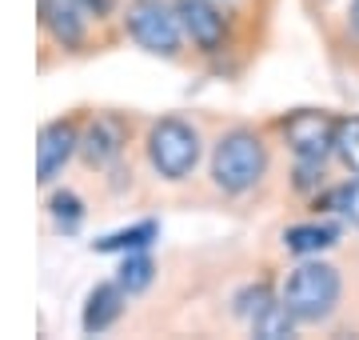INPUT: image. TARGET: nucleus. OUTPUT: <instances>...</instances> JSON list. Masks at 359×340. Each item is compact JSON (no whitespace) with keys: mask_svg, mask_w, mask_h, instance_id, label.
I'll list each match as a JSON object with an SVG mask.
<instances>
[{"mask_svg":"<svg viewBox=\"0 0 359 340\" xmlns=\"http://www.w3.org/2000/svg\"><path fill=\"white\" fill-rule=\"evenodd\" d=\"M48 212H52V221L60 224L65 233H72V228L84 221V209H80V200L72 197V192H56V197L48 200Z\"/></svg>","mask_w":359,"mask_h":340,"instance_id":"nucleus-16","label":"nucleus"},{"mask_svg":"<svg viewBox=\"0 0 359 340\" xmlns=\"http://www.w3.org/2000/svg\"><path fill=\"white\" fill-rule=\"evenodd\" d=\"M292 328H295V316L287 313V304H271V308H264V313L252 320V332L264 340H283V336H292Z\"/></svg>","mask_w":359,"mask_h":340,"instance_id":"nucleus-13","label":"nucleus"},{"mask_svg":"<svg viewBox=\"0 0 359 340\" xmlns=\"http://www.w3.org/2000/svg\"><path fill=\"white\" fill-rule=\"evenodd\" d=\"M84 8H88L92 16H108L116 8V0H84Z\"/></svg>","mask_w":359,"mask_h":340,"instance_id":"nucleus-19","label":"nucleus"},{"mask_svg":"<svg viewBox=\"0 0 359 340\" xmlns=\"http://www.w3.org/2000/svg\"><path fill=\"white\" fill-rule=\"evenodd\" d=\"M124 285L120 280H104V285H96L88 292V304H84V332H104V328H112L116 325V316L124 313Z\"/></svg>","mask_w":359,"mask_h":340,"instance_id":"nucleus-9","label":"nucleus"},{"mask_svg":"<svg viewBox=\"0 0 359 340\" xmlns=\"http://www.w3.org/2000/svg\"><path fill=\"white\" fill-rule=\"evenodd\" d=\"M335 204H339V209H344L347 216H351V221L359 224V181H355V184H347L344 192L335 197Z\"/></svg>","mask_w":359,"mask_h":340,"instance_id":"nucleus-18","label":"nucleus"},{"mask_svg":"<svg viewBox=\"0 0 359 340\" xmlns=\"http://www.w3.org/2000/svg\"><path fill=\"white\" fill-rule=\"evenodd\" d=\"M80 152H84V160H88L92 169L112 164V160L124 152V132H120V124H116L112 117H100L84 136H80Z\"/></svg>","mask_w":359,"mask_h":340,"instance_id":"nucleus-10","label":"nucleus"},{"mask_svg":"<svg viewBox=\"0 0 359 340\" xmlns=\"http://www.w3.org/2000/svg\"><path fill=\"white\" fill-rule=\"evenodd\" d=\"M88 8L84 0H40V25L52 32L56 44L65 48H80L84 44V32H88Z\"/></svg>","mask_w":359,"mask_h":340,"instance_id":"nucleus-8","label":"nucleus"},{"mask_svg":"<svg viewBox=\"0 0 359 340\" xmlns=\"http://www.w3.org/2000/svg\"><path fill=\"white\" fill-rule=\"evenodd\" d=\"M351 28H355V32H359V0H355V4H351Z\"/></svg>","mask_w":359,"mask_h":340,"instance_id":"nucleus-20","label":"nucleus"},{"mask_svg":"<svg viewBox=\"0 0 359 340\" xmlns=\"http://www.w3.org/2000/svg\"><path fill=\"white\" fill-rule=\"evenodd\" d=\"M335 152H339V160L359 176V117L339 120V129H335Z\"/></svg>","mask_w":359,"mask_h":340,"instance_id":"nucleus-15","label":"nucleus"},{"mask_svg":"<svg viewBox=\"0 0 359 340\" xmlns=\"http://www.w3.org/2000/svg\"><path fill=\"white\" fill-rule=\"evenodd\" d=\"M339 292H344V280H339V273H335L332 264L308 261V264H299V268H292L287 285H283V304H287V313L295 320L316 325V320L335 313Z\"/></svg>","mask_w":359,"mask_h":340,"instance_id":"nucleus-2","label":"nucleus"},{"mask_svg":"<svg viewBox=\"0 0 359 340\" xmlns=\"http://www.w3.org/2000/svg\"><path fill=\"white\" fill-rule=\"evenodd\" d=\"M148 160L164 181H184L192 176L196 160H200V132L180 117L156 120L148 132Z\"/></svg>","mask_w":359,"mask_h":340,"instance_id":"nucleus-3","label":"nucleus"},{"mask_svg":"<svg viewBox=\"0 0 359 340\" xmlns=\"http://www.w3.org/2000/svg\"><path fill=\"white\" fill-rule=\"evenodd\" d=\"M180 25H184V37L192 40L200 53H219L224 40H228V25H224V13L216 8V0H176Z\"/></svg>","mask_w":359,"mask_h":340,"instance_id":"nucleus-6","label":"nucleus"},{"mask_svg":"<svg viewBox=\"0 0 359 340\" xmlns=\"http://www.w3.org/2000/svg\"><path fill=\"white\" fill-rule=\"evenodd\" d=\"M156 236H160V224L140 221V224H132V228H120V233H108L100 240H92V249L96 252H140L152 244Z\"/></svg>","mask_w":359,"mask_h":340,"instance_id":"nucleus-11","label":"nucleus"},{"mask_svg":"<svg viewBox=\"0 0 359 340\" xmlns=\"http://www.w3.org/2000/svg\"><path fill=\"white\" fill-rule=\"evenodd\" d=\"M152 273H156V264L148 256V249L128 252L124 264H120V285H124V292H144V288L152 285Z\"/></svg>","mask_w":359,"mask_h":340,"instance_id":"nucleus-14","label":"nucleus"},{"mask_svg":"<svg viewBox=\"0 0 359 340\" xmlns=\"http://www.w3.org/2000/svg\"><path fill=\"white\" fill-rule=\"evenodd\" d=\"M271 292L264 285H256V288H248V292H240V296H236V313L240 316H248V320H256L259 313H264V308H271Z\"/></svg>","mask_w":359,"mask_h":340,"instance_id":"nucleus-17","label":"nucleus"},{"mask_svg":"<svg viewBox=\"0 0 359 340\" xmlns=\"http://www.w3.org/2000/svg\"><path fill=\"white\" fill-rule=\"evenodd\" d=\"M264 169H268V152L252 129H231L219 136L216 152H212V176L224 192L240 197L248 188H256Z\"/></svg>","mask_w":359,"mask_h":340,"instance_id":"nucleus-1","label":"nucleus"},{"mask_svg":"<svg viewBox=\"0 0 359 340\" xmlns=\"http://www.w3.org/2000/svg\"><path fill=\"white\" fill-rule=\"evenodd\" d=\"M335 244V228L332 224H292L283 233V249L299 252V256H311V252H323Z\"/></svg>","mask_w":359,"mask_h":340,"instance_id":"nucleus-12","label":"nucleus"},{"mask_svg":"<svg viewBox=\"0 0 359 340\" xmlns=\"http://www.w3.org/2000/svg\"><path fill=\"white\" fill-rule=\"evenodd\" d=\"M80 148V136H76V124L72 120H52L44 124L40 132V144H36V172H40V184H52L56 172L65 169L72 152Z\"/></svg>","mask_w":359,"mask_h":340,"instance_id":"nucleus-7","label":"nucleus"},{"mask_svg":"<svg viewBox=\"0 0 359 340\" xmlns=\"http://www.w3.org/2000/svg\"><path fill=\"white\" fill-rule=\"evenodd\" d=\"M335 124L332 117H323V112H295L283 132H287V144H292V152L299 160H327V152H335Z\"/></svg>","mask_w":359,"mask_h":340,"instance_id":"nucleus-5","label":"nucleus"},{"mask_svg":"<svg viewBox=\"0 0 359 340\" xmlns=\"http://www.w3.org/2000/svg\"><path fill=\"white\" fill-rule=\"evenodd\" d=\"M124 28H128V37L140 44L144 53L168 56V60L180 53L184 25H180L176 4H168V0H132L128 16H124Z\"/></svg>","mask_w":359,"mask_h":340,"instance_id":"nucleus-4","label":"nucleus"}]
</instances>
